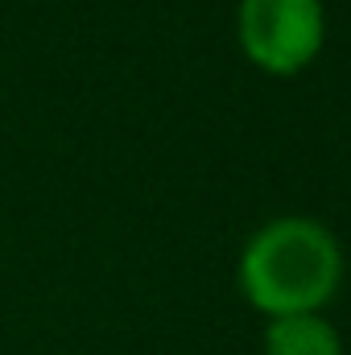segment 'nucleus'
Returning <instances> with one entry per match:
<instances>
[{"label":"nucleus","mask_w":351,"mask_h":355,"mask_svg":"<svg viewBox=\"0 0 351 355\" xmlns=\"http://www.w3.org/2000/svg\"><path fill=\"white\" fill-rule=\"evenodd\" d=\"M339 281H343L339 240L323 223L302 215L264 223L240 257V289L268 318L318 314L335 297Z\"/></svg>","instance_id":"f257e3e1"},{"label":"nucleus","mask_w":351,"mask_h":355,"mask_svg":"<svg viewBox=\"0 0 351 355\" xmlns=\"http://www.w3.org/2000/svg\"><path fill=\"white\" fill-rule=\"evenodd\" d=\"M323 0H240V46L268 75H298L323 50Z\"/></svg>","instance_id":"f03ea898"},{"label":"nucleus","mask_w":351,"mask_h":355,"mask_svg":"<svg viewBox=\"0 0 351 355\" xmlns=\"http://www.w3.org/2000/svg\"><path fill=\"white\" fill-rule=\"evenodd\" d=\"M264 355H343V343L323 314H289V318H268Z\"/></svg>","instance_id":"7ed1b4c3"}]
</instances>
